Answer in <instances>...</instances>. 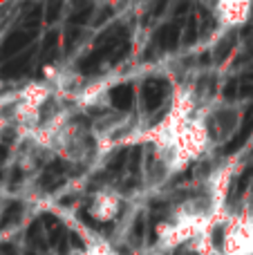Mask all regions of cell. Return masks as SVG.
<instances>
[{
  "label": "cell",
  "instance_id": "cell-1",
  "mask_svg": "<svg viewBox=\"0 0 253 255\" xmlns=\"http://www.w3.org/2000/svg\"><path fill=\"white\" fill-rule=\"evenodd\" d=\"M209 132L211 145H222L236 134L240 126V110L231 103H213L209 110L200 112Z\"/></svg>",
  "mask_w": 253,
  "mask_h": 255
},
{
  "label": "cell",
  "instance_id": "cell-2",
  "mask_svg": "<svg viewBox=\"0 0 253 255\" xmlns=\"http://www.w3.org/2000/svg\"><path fill=\"white\" fill-rule=\"evenodd\" d=\"M121 211V195L112 188H101L92 195V202H90V217L94 222H101L108 224L112 222Z\"/></svg>",
  "mask_w": 253,
  "mask_h": 255
},
{
  "label": "cell",
  "instance_id": "cell-3",
  "mask_svg": "<svg viewBox=\"0 0 253 255\" xmlns=\"http://www.w3.org/2000/svg\"><path fill=\"white\" fill-rule=\"evenodd\" d=\"M251 2H242V0H224V2L215 4V20H218L220 29L227 31L233 27H240L249 20Z\"/></svg>",
  "mask_w": 253,
  "mask_h": 255
}]
</instances>
